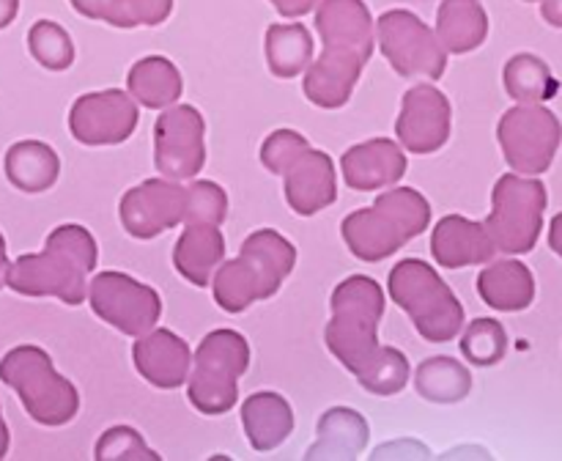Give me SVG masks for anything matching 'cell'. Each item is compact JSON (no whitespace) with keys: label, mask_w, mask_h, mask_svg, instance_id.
I'll return each instance as SVG.
<instances>
[{"label":"cell","mask_w":562,"mask_h":461,"mask_svg":"<svg viewBox=\"0 0 562 461\" xmlns=\"http://www.w3.org/2000/svg\"><path fill=\"white\" fill-rule=\"evenodd\" d=\"M415 390L431 404H459L470 395L472 373L456 357H428L417 366Z\"/></svg>","instance_id":"f546056e"},{"label":"cell","mask_w":562,"mask_h":461,"mask_svg":"<svg viewBox=\"0 0 562 461\" xmlns=\"http://www.w3.org/2000/svg\"><path fill=\"white\" fill-rule=\"evenodd\" d=\"M71 137L82 146H119L137 130V104L126 91L82 93L69 110Z\"/></svg>","instance_id":"4fadbf2b"},{"label":"cell","mask_w":562,"mask_h":461,"mask_svg":"<svg viewBox=\"0 0 562 461\" xmlns=\"http://www.w3.org/2000/svg\"><path fill=\"white\" fill-rule=\"evenodd\" d=\"M20 14V0H0V31L9 27Z\"/></svg>","instance_id":"ab89813d"},{"label":"cell","mask_w":562,"mask_h":461,"mask_svg":"<svg viewBox=\"0 0 562 461\" xmlns=\"http://www.w3.org/2000/svg\"><path fill=\"white\" fill-rule=\"evenodd\" d=\"M497 140L514 173H547L562 143V124L543 104H519L499 119Z\"/></svg>","instance_id":"30bf717a"},{"label":"cell","mask_w":562,"mask_h":461,"mask_svg":"<svg viewBox=\"0 0 562 461\" xmlns=\"http://www.w3.org/2000/svg\"><path fill=\"white\" fill-rule=\"evenodd\" d=\"M366 60L349 49L324 47V53L305 69V82L302 91L316 108L338 110L355 93L357 80H360Z\"/></svg>","instance_id":"d6986e66"},{"label":"cell","mask_w":562,"mask_h":461,"mask_svg":"<svg viewBox=\"0 0 562 461\" xmlns=\"http://www.w3.org/2000/svg\"><path fill=\"white\" fill-rule=\"evenodd\" d=\"M225 261V236L220 225L212 223H187L184 234L173 247L176 272L192 285L203 289L212 283V274Z\"/></svg>","instance_id":"cb8c5ba5"},{"label":"cell","mask_w":562,"mask_h":461,"mask_svg":"<svg viewBox=\"0 0 562 461\" xmlns=\"http://www.w3.org/2000/svg\"><path fill=\"white\" fill-rule=\"evenodd\" d=\"M371 428L357 409L333 406L318 417L316 445L307 450V459H357L368 448Z\"/></svg>","instance_id":"d4e9b609"},{"label":"cell","mask_w":562,"mask_h":461,"mask_svg":"<svg viewBox=\"0 0 562 461\" xmlns=\"http://www.w3.org/2000/svg\"><path fill=\"white\" fill-rule=\"evenodd\" d=\"M390 300L412 318L420 338L448 344L464 327V305L431 263L406 258L390 269Z\"/></svg>","instance_id":"5b68a950"},{"label":"cell","mask_w":562,"mask_h":461,"mask_svg":"<svg viewBox=\"0 0 562 461\" xmlns=\"http://www.w3.org/2000/svg\"><path fill=\"white\" fill-rule=\"evenodd\" d=\"M549 247L562 258V212L554 214L552 228H549Z\"/></svg>","instance_id":"60d3db41"},{"label":"cell","mask_w":562,"mask_h":461,"mask_svg":"<svg viewBox=\"0 0 562 461\" xmlns=\"http://www.w3.org/2000/svg\"><path fill=\"white\" fill-rule=\"evenodd\" d=\"M99 258L97 239L82 225H58L42 252H27L5 269V285L22 296H55L66 305H82L88 274Z\"/></svg>","instance_id":"7a4b0ae2"},{"label":"cell","mask_w":562,"mask_h":461,"mask_svg":"<svg viewBox=\"0 0 562 461\" xmlns=\"http://www.w3.org/2000/svg\"><path fill=\"white\" fill-rule=\"evenodd\" d=\"M88 302L102 322L132 338H140L157 327L162 316V300L157 291L124 272H99L88 283Z\"/></svg>","instance_id":"8fae6325"},{"label":"cell","mask_w":562,"mask_h":461,"mask_svg":"<svg viewBox=\"0 0 562 461\" xmlns=\"http://www.w3.org/2000/svg\"><path fill=\"white\" fill-rule=\"evenodd\" d=\"M477 294L494 311L519 313L536 300V278L530 267L516 258H492V263L477 274Z\"/></svg>","instance_id":"7402d4cb"},{"label":"cell","mask_w":562,"mask_h":461,"mask_svg":"<svg viewBox=\"0 0 562 461\" xmlns=\"http://www.w3.org/2000/svg\"><path fill=\"white\" fill-rule=\"evenodd\" d=\"M376 42L390 66L406 80L437 82L448 69V49L437 33L406 9H390L379 16Z\"/></svg>","instance_id":"9c48e42d"},{"label":"cell","mask_w":562,"mask_h":461,"mask_svg":"<svg viewBox=\"0 0 562 461\" xmlns=\"http://www.w3.org/2000/svg\"><path fill=\"white\" fill-rule=\"evenodd\" d=\"M431 256L445 269H464L472 263H488L497 256L486 225L472 223L461 214H448L434 225Z\"/></svg>","instance_id":"44dd1931"},{"label":"cell","mask_w":562,"mask_h":461,"mask_svg":"<svg viewBox=\"0 0 562 461\" xmlns=\"http://www.w3.org/2000/svg\"><path fill=\"white\" fill-rule=\"evenodd\" d=\"M5 179L27 195H38L55 187L60 176V157L42 140H20L5 151Z\"/></svg>","instance_id":"484cf974"},{"label":"cell","mask_w":562,"mask_h":461,"mask_svg":"<svg viewBox=\"0 0 562 461\" xmlns=\"http://www.w3.org/2000/svg\"><path fill=\"white\" fill-rule=\"evenodd\" d=\"M541 16L549 22V25L562 27V0H543Z\"/></svg>","instance_id":"f35d334b"},{"label":"cell","mask_w":562,"mask_h":461,"mask_svg":"<svg viewBox=\"0 0 562 461\" xmlns=\"http://www.w3.org/2000/svg\"><path fill=\"white\" fill-rule=\"evenodd\" d=\"M71 9L113 27H154L168 20L173 0H71Z\"/></svg>","instance_id":"f1b7e54d"},{"label":"cell","mask_w":562,"mask_h":461,"mask_svg":"<svg viewBox=\"0 0 562 461\" xmlns=\"http://www.w3.org/2000/svg\"><path fill=\"white\" fill-rule=\"evenodd\" d=\"M263 47H267L269 71L280 80H291V77L302 75L313 60V36L300 22L269 25Z\"/></svg>","instance_id":"4dcf8cb0"},{"label":"cell","mask_w":562,"mask_h":461,"mask_svg":"<svg viewBox=\"0 0 562 461\" xmlns=\"http://www.w3.org/2000/svg\"><path fill=\"white\" fill-rule=\"evenodd\" d=\"M431 223V203L415 187L387 190L371 209H357L340 223L346 247L360 261L379 263L420 236Z\"/></svg>","instance_id":"277c9868"},{"label":"cell","mask_w":562,"mask_h":461,"mask_svg":"<svg viewBox=\"0 0 562 461\" xmlns=\"http://www.w3.org/2000/svg\"><path fill=\"white\" fill-rule=\"evenodd\" d=\"M296 247L272 228L252 231L241 241L239 258L220 263L212 274L214 302L225 313H241L258 300H269L294 272Z\"/></svg>","instance_id":"3957f363"},{"label":"cell","mask_w":562,"mask_h":461,"mask_svg":"<svg viewBox=\"0 0 562 461\" xmlns=\"http://www.w3.org/2000/svg\"><path fill=\"white\" fill-rule=\"evenodd\" d=\"M346 187L357 192H373L393 187L406 173V154L390 137H371L366 143H357L340 159Z\"/></svg>","instance_id":"ac0fdd59"},{"label":"cell","mask_w":562,"mask_h":461,"mask_svg":"<svg viewBox=\"0 0 562 461\" xmlns=\"http://www.w3.org/2000/svg\"><path fill=\"white\" fill-rule=\"evenodd\" d=\"M187 187L173 179H146L143 184L126 190L119 203L121 225L135 239H154L162 231L184 223Z\"/></svg>","instance_id":"5bb4252c"},{"label":"cell","mask_w":562,"mask_h":461,"mask_svg":"<svg viewBox=\"0 0 562 461\" xmlns=\"http://www.w3.org/2000/svg\"><path fill=\"white\" fill-rule=\"evenodd\" d=\"M27 49L33 60L49 71H64L75 64V44H71L69 31L53 20L33 22L27 31Z\"/></svg>","instance_id":"836d02e7"},{"label":"cell","mask_w":562,"mask_h":461,"mask_svg":"<svg viewBox=\"0 0 562 461\" xmlns=\"http://www.w3.org/2000/svg\"><path fill=\"white\" fill-rule=\"evenodd\" d=\"M547 203V184L536 176H499L492 192V214L483 223L497 252H508V256L530 252L541 239Z\"/></svg>","instance_id":"ba28073f"},{"label":"cell","mask_w":562,"mask_h":461,"mask_svg":"<svg viewBox=\"0 0 562 461\" xmlns=\"http://www.w3.org/2000/svg\"><path fill=\"white\" fill-rule=\"evenodd\" d=\"M274 9L280 11V16H289V20H296V16H305L307 11L316 9L318 0H269Z\"/></svg>","instance_id":"74e56055"},{"label":"cell","mask_w":562,"mask_h":461,"mask_svg":"<svg viewBox=\"0 0 562 461\" xmlns=\"http://www.w3.org/2000/svg\"><path fill=\"white\" fill-rule=\"evenodd\" d=\"M316 31L324 47L349 49L362 60L373 55V16L362 0H322L316 9Z\"/></svg>","instance_id":"ffe728a7"},{"label":"cell","mask_w":562,"mask_h":461,"mask_svg":"<svg viewBox=\"0 0 562 461\" xmlns=\"http://www.w3.org/2000/svg\"><path fill=\"white\" fill-rule=\"evenodd\" d=\"M126 88L130 97L137 99L148 110H165L179 102L184 91V80L176 64L162 55H146L137 64H132L126 75Z\"/></svg>","instance_id":"83f0119b"},{"label":"cell","mask_w":562,"mask_h":461,"mask_svg":"<svg viewBox=\"0 0 562 461\" xmlns=\"http://www.w3.org/2000/svg\"><path fill=\"white\" fill-rule=\"evenodd\" d=\"M505 91L519 104H543L558 97L560 82L549 64L532 53H519L505 64Z\"/></svg>","instance_id":"1f68e13d"},{"label":"cell","mask_w":562,"mask_h":461,"mask_svg":"<svg viewBox=\"0 0 562 461\" xmlns=\"http://www.w3.org/2000/svg\"><path fill=\"white\" fill-rule=\"evenodd\" d=\"M488 36V14L481 0H442L437 11V38L448 53L464 55Z\"/></svg>","instance_id":"4316f807"},{"label":"cell","mask_w":562,"mask_h":461,"mask_svg":"<svg viewBox=\"0 0 562 461\" xmlns=\"http://www.w3.org/2000/svg\"><path fill=\"white\" fill-rule=\"evenodd\" d=\"M132 362L148 384L159 390H176L190 376L192 351L184 338L165 327H154L135 340Z\"/></svg>","instance_id":"e0dca14e"},{"label":"cell","mask_w":562,"mask_h":461,"mask_svg":"<svg viewBox=\"0 0 562 461\" xmlns=\"http://www.w3.org/2000/svg\"><path fill=\"white\" fill-rule=\"evenodd\" d=\"M307 146H311V143H307V137H302L300 132L274 130L261 146L263 168H267L269 173H274V176H283V170L289 168L291 159H294L296 154H300L302 148H307Z\"/></svg>","instance_id":"8d00e7d4"},{"label":"cell","mask_w":562,"mask_h":461,"mask_svg":"<svg viewBox=\"0 0 562 461\" xmlns=\"http://www.w3.org/2000/svg\"><path fill=\"white\" fill-rule=\"evenodd\" d=\"M9 426H5V420H3V415H0V459H3L5 453H9Z\"/></svg>","instance_id":"7bdbcfd3"},{"label":"cell","mask_w":562,"mask_h":461,"mask_svg":"<svg viewBox=\"0 0 562 461\" xmlns=\"http://www.w3.org/2000/svg\"><path fill=\"white\" fill-rule=\"evenodd\" d=\"M453 108L437 86H412L401 102L395 135L412 154H434L450 140Z\"/></svg>","instance_id":"9a60e30c"},{"label":"cell","mask_w":562,"mask_h":461,"mask_svg":"<svg viewBox=\"0 0 562 461\" xmlns=\"http://www.w3.org/2000/svg\"><path fill=\"white\" fill-rule=\"evenodd\" d=\"M461 355L477 368H492L508 355V333L497 318H475L461 327Z\"/></svg>","instance_id":"d6a6232c"},{"label":"cell","mask_w":562,"mask_h":461,"mask_svg":"<svg viewBox=\"0 0 562 461\" xmlns=\"http://www.w3.org/2000/svg\"><path fill=\"white\" fill-rule=\"evenodd\" d=\"M0 382L20 395L22 406L38 426H66L80 412V393L53 366L42 346H14L0 360Z\"/></svg>","instance_id":"8992f818"},{"label":"cell","mask_w":562,"mask_h":461,"mask_svg":"<svg viewBox=\"0 0 562 461\" xmlns=\"http://www.w3.org/2000/svg\"><path fill=\"white\" fill-rule=\"evenodd\" d=\"M206 121L192 104H170L154 124V165L165 179H195L206 162Z\"/></svg>","instance_id":"7c38bea8"},{"label":"cell","mask_w":562,"mask_h":461,"mask_svg":"<svg viewBox=\"0 0 562 461\" xmlns=\"http://www.w3.org/2000/svg\"><path fill=\"white\" fill-rule=\"evenodd\" d=\"M527 3H536V0H527Z\"/></svg>","instance_id":"ee69618b"},{"label":"cell","mask_w":562,"mask_h":461,"mask_svg":"<svg viewBox=\"0 0 562 461\" xmlns=\"http://www.w3.org/2000/svg\"><path fill=\"white\" fill-rule=\"evenodd\" d=\"M225 214H228V195H225L223 187L206 179H195L187 187L184 223L220 225Z\"/></svg>","instance_id":"e575fe53"},{"label":"cell","mask_w":562,"mask_h":461,"mask_svg":"<svg viewBox=\"0 0 562 461\" xmlns=\"http://www.w3.org/2000/svg\"><path fill=\"white\" fill-rule=\"evenodd\" d=\"M241 426H245L250 448L258 450V453H269V450L280 448L291 437L294 412H291V404L283 395L272 393V390H261V393H252L241 404Z\"/></svg>","instance_id":"603a6c76"},{"label":"cell","mask_w":562,"mask_h":461,"mask_svg":"<svg viewBox=\"0 0 562 461\" xmlns=\"http://www.w3.org/2000/svg\"><path fill=\"white\" fill-rule=\"evenodd\" d=\"M5 269H9V256H5V239L0 234V289L5 285Z\"/></svg>","instance_id":"b9f144b4"},{"label":"cell","mask_w":562,"mask_h":461,"mask_svg":"<svg viewBox=\"0 0 562 461\" xmlns=\"http://www.w3.org/2000/svg\"><path fill=\"white\" fill-rule=\"evenodd\" d=\"M93 456L99 461L104 459H148L157 461L159 456L154 453L151 448L146 445V439L130 426H113L99 437L97 448H93Z\"/></svg>","instance_id":"d590c367"},{"label":"cell","mask_w":562,"mask_h":461,"mask_svg":"<svg viewBox=\"0 0 562 461\" xmlns=\"http://www.w3.org/2000/svg\"><path fill=\"white\" fill-rule=\"evenodd\" d=\"M333 318L324 340L335 360L355 373L362 390L373 395H395L409 384V360L395 346L379 344V322L384 316V289L368 274H351L333 291Z\"/></svg>","instance_id":"6da1fadb"},{"label":"cell","mask_w":562,"mask_h":461,"mask_svg":"<svg viewBox=\"0 0 562 461\" xmlns=\"http://www.w3.org/2000/svg\"><path fill=\"white\" fill-rule=\"evenodd\" d=\"M250 368V344L236 329H214L195 349L187 398L201 415H225L239 398V379Z\"/></svg>","instance_id":"52a82bcc"},{"label":"cell","mask_w":562,"mask_h":461,"mask_svg":"<svg viewBox=\"0 0 562 461\" xmlns=\"http://www.w3.org/2000/svg\"><path fill=\"white\" fill-rule=\"evenodd\" d=\"M285 201L300 217H313L338 201L333 157L316 148H302L283 170Z\"/></svg>","instance_id":"2e32d148"}]
</instances>
